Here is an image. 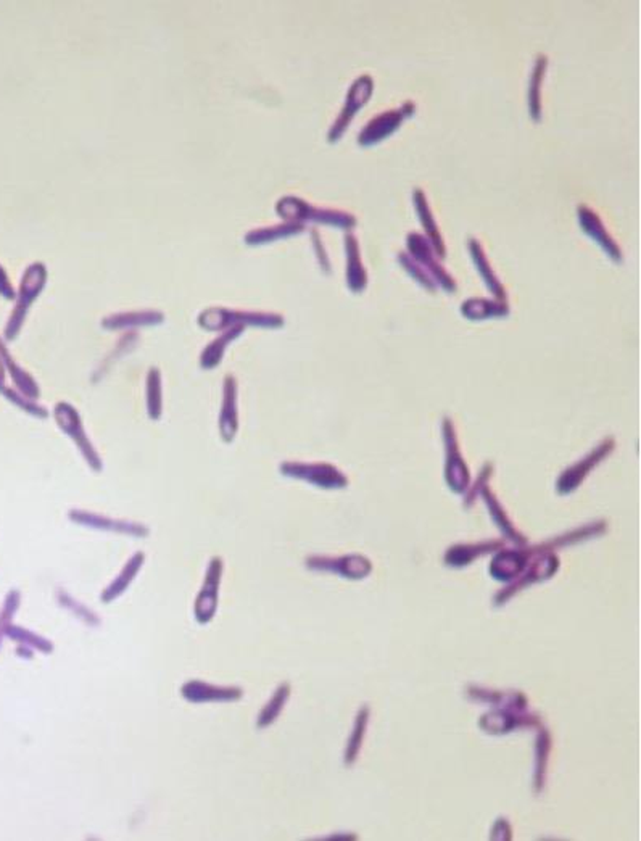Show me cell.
I'll return each instance as SVG.
<instances>
[{"mask_svg": "<svg viewBox=\"0 0 641 841\" xmlns=\"http://www.w3.org/2000/svg\"><path fill=\"white\" fill-rule=\"evenodd\" d=\"M0 396H4L5 400H9L10 404L13 406H17L18 410L25 412L26 414L33 416V418H37V420H47L51 416L49 410L43 406L41 404H37V400H33L29 396H23L20 394L17 388H0Z\"/></svg>", "mask_w": 641, "mask_h": 841, "instance_id": "20", "label": "cell"}, {"mask_svg": "<svg viewBox=\"0 0 641 841\" xmlns=\"http://www.w3.org/2000/svg\"><path fill=\"white\" fill-rule=\"evenodd\" d=\"M44 282H45V270H44L43 265H31L26 270L25 276H23L20 292H18V302L15 305V310L12 313L9 324L5 328V339L7 340H13L18 336L20 329L23 326L28 308L31 306L34 298L41 292Z\"/></svg>", "mask_w": 641, "mask_h": 841, "instance_id": "3", "label": "cell"}, {"mask_svg": "<svg viewBox=\"0 0 641 841\" xmlns=\"http://www.w3.org/2000/svg\"><path fill=\"white\" fill-rule=\"evenodd\" d=\"M57 598H59L60 605L65 606V608H68L69 611H73V615L79 616V617H81L83 621H85V623H99V621H97V617L93 616V613L91 611V609H87L85 605H81L77 600H75V598L71 597V595L67 593L65 590H59V592H57Z\"/></svg>", "mask_w": 641, "mask_h": 841, "instance_id": "26", "label": "cell"}, {"mask_svg": "<svg viewBox=\"0 0 641 841\" xmlns=\"http://www.w3.org/2000/svg\"><path fill=\"white\" fill-rule=\"evenodd\" d=\"M288 693H290V689H288V683L279 687L276 693H274V697L270 699V703L263 707L262 714L258 717V727H266L278 717L279 713L282 711V707L288 701Z\"/></svg>", "mask_w": 641, "mask_h": 841, "instance_id": "24", "label": "cell"}, {"mask_svg": "<svg viewBox=\"0 0 641 841\" xmlns=\"http://www.w3.org/2000/svg\"><path fill=\"white\" fill-rule=\"evenodd\" d=\"M0 360L4 363V368L9 372L10 378H12V382L13 386L17 388L20 394L23 396H29L33 400H39L41 398V388L37 386V382L34 380L33 376L29 372H26L23 368H20L15 360L12 358V355L9 354L7 347L4 346V342L0 340Z\"/></svg>", "mask_w": 641, "mask_h": 841, "instance_id": "15", "label": "cell"}, {"mask_svg": "<svg viewBox=\"0 0 641 841\" xmlns=\"http://www.w3.org/2000/svg\"><path fill=\"white\" fill-rule=\"evenodd\" d=\"M408 249H410L414 260L424 265V268L427 266L431 270L434 278L439 281L443 289L455 292V281L448 274L447 271L442 268V265L435 261L437 253H434L435 250H434V247H432L427 237L418 234V233H410L408 234Z\"/></svg>", "mask_w": 641, "mask_h": 841, "instance_id": "8", "label": "cell"}, {"mask_svg": "<svg viewBox=\"0 0 641 841\" xmlns=\"http://www.w3.org/2000/svg\"><path fill=\"white\" fill-rule=\"evenodd\" d=\"M413 202L414 208L418 211V216L421 219L422 227L426 231V236L429 239L434 250L437 252V255L440 253V257L443 258L445 257V244H443V239L440 234L439 225H437L435 216L432 213L431 205L427 202V195L419 187L413 192Z\"/></svg>", "mask_w": 641, "mask_h": 841, "instance_id": "13", "label": "cell"}, {"mask_svg": "<svg viewBox=\"0 0 641 841\" xmlns=\"http://www.w3.org/2000/svg\"><path fill=\"white\" fill-rule=\"evenodd\" d=\"M400 261L403 263V266H405L406 270L411 273V276H414V278L421 282L422 286H426L427 289H431V290L435 289V284H434L431 276L427 274V271L422 270L421 265H419L418 261H414L410 255L402 253V255H400Z\"/></svg>", "mask_w": 641, "mask_h": 841, "instance_id": "27", "label": "cell"}, {"mask_svg": "<svg viewBox=\"0 0 641 841\" xmlns=\"http://www.w3.org/2000/svg\"><path fill=\"white\" fill-rule=\"evenodd\" d=\"M242 329H229L228 332L224 336H221L216 342H213L205 352H203L202 358H200V364L205 370H211L215 366H218L223 358V352L224 348L228 347L231 340H234L239 334H240Z\"/></svg>", "mask_w": 641, "mask_h": 841, "instance_id": "22", "label": "cell"}, {"mask_svg": "<svg viewBox=\"0 0 641 841\" xmlns=\"http://www.w3.org/2000/svg\"><path fill=\"white\" fill-rule=\"evenodd\" d=\"M5 386V368H4V363L0 360V388Z\"/></svg>", "mask_w": 641, "mask_h": 841, "instance_id": "30", "label": "cell"}, {"mask_svg": "<svg viewBox=\"0 0 641 841\" xmlns=\"http://www.w3.org/2000/svg\"><path fill=\"white\" fill-rule=\"evenodd\" d=\"M224 563L220 556H213L207 567L205 581L202 589L195 600V617L200 624L210 623L218 608V595H220L221 577H223Z\"/></svg>", "mask_w": 641, "mask_h": 841, "instance_id": "5", "label": "cell"}, {"mask_svg": "<svg viewBox=\"0 0 641 841\" xmlns=\"http://www.w3.org/2000/svg\"><path fill=\"white\" fill-rule=\"evenodd\" d=\"M5 635L12 640H15L18 643L25 645V647L34 648V649L43 651V653H52V649H53V645L49 640L43 639V637L36 635L33 632L26 631V629L18 627V625L10 624Z\"/></svg>", "mask_w": 641, "mask_h": 841, "instance_id": "23", "label": "cell"}, {"mask_svg": "<svg viewBox=\"0 0 641 841\" xmlns=\"http://www.w3.org/2000/svg\"><path fill=\"white\" fill-rule=\"evenodd\" d=\"M52 414H53L57 428L75 444L77 452L81 453L87 466L93 472L103 471V461H101V453L97 452L93 440L87 436L85 422H83V418L77 412V408L73 404H68V402H59L53 406Z\"/></svg>", "mask_w": 641, "mask_h": 841, "instance_id": "1", "label": "cell"}, {"mask_svg": "<svg viewBox=\"0 0 641 841\" xmlns=\"http://www.w3.org/2000/svg\"><path fill=\"white\" fill-rule=\"evenodd\" d=\"M0 297L9 298V300H12V298L15 297V290H13V287L10 284L9 276H7V273L4 271L2 266H0Z\"/></svg>", "mask_w": 641, "mask_h": 841, "instance_id": "29", "label": "cell"}, {"mask_svg": "<svg viewBox=\"0 0 641 841\" xmlns=\"http://www.w3.org/2000/svg\"><path fill=\"white\" fill-rule=\"evenodd\" d=\"M346 255H348V286L353 292H361L368 282V276L360 258V245L353 234L345 237Z\"/></svg>", "mask_w": 641, "mask_h": 841, "instance_id": "16", "label": "cell"}, {"mask_svg": "<svg viewBox=\"0 0 641 841\" xmlns=\"http://www.w3.org/2000/svg\"><path fill=\"white\" fill-rule=\"evenodd\" d=\"M145 563V555L142 551H137L134 555L131 556L127 559V563L125 564V567L119 571L118 576L115 577V581L109 584V587L103 590L101 593V601L103 603H111L115 601L117 598L121 597L127 589L129 585L134 582L135 576L141 572L142 566Z\"/></svg>", "mask_w": 641, "mask_h": 841, "instance_id": "14", "label": "cell"}, {"mask_svg": "<svg viewBox=\"0 0 641 841\" xmlns=\"http://www.w3.org/2000/svg\"><path fill=\"white\" fill-rule=\"evenodd\" d=\"M232 321H244L250 324H258V326H268V328H276L282 324V318L276 314H262V313H231L224 310H210L205 313L200 320V324L207 329H220L226 326Z\"/></svg>", "mask_w": 641, "mask_h": 841, "instance_id": "11", "label": "cell"}, {"mask_svg": "<svg viewBox=\"0 0 641 841\" xmlns=\"http://www.w3.org/2000/svg\"><path fill=\"white\" fill-rule=\"evenodd\" d=\"M160 320V314L144 313V314H129V316H115V318H109V320L105 321V326H109V328H121V326L129 324V323H144V324H149V323H158Z\"/></svg>", "mask_w": 641, "mask_h": 841, "instance_id": "28", "label": "cell"}, {"mask_svg": "<svg viewBox=\"0 0 641 841\" xmlns=\"http://www.w3.org/2000/svg\"><path fill=\"white\" fill-rule=\"evenodd\" d=\"M469 320H485L493 316H505L509 313L507 303H493L485 298H471L461 308Z\"/></svg>", "mask_w": 641, "mask_h": 841, "instance_id": "19", "label": "cell"}, {"mask_svg": "<svg viewBox=\"0 0 641 841\" xmlns=\"http://www.w3.org/2000/svg\"><path fill=\"white\" fill-rule=\"evenodd\" d=\"M577 215H579V223L582 226L583 233L591 237L596 244L601 245V249L608 253L613 260L617 261V263L622 261V250L616 244V241L613 239V236L609 234L608 229L603 225L598 213L591 210L590 207H587V205H580L577 208Z\"/></svg>", "mask_w": 641, "mask_h": 841, "instance_id": "9", "label": "cell"}, {"mask_svg": "<svg viewBox=\"0 0 641 841\" xmlns=\"http://www.w3.org/2000/svg\"><path fill=\"white\" fill-rule=\"evenodd\" d=\"M69 521L77 522L79 526L91 527V529L105 530V532H115L121 535H129V537H139L144 539L150 530L141 522L125 521V519H115L103 514L85 511V510H71L68 513Z\"/></svg>", "mask_w": 641, "mask_h": 841, "instance_id": "6", "label": "cell"}, {"mask_svg": "<svg viewBox=\"0 0 641 841\" xmlns=\"http://www.w3.org/2000/svg\"><path fill=\"white\" fill-rule=\"evenodd\" d=\"M145 406H147V416L150 420H160L163 414V386H161L160 371L157 368H152L147 372Z\"/></svg>", "mask_w": 641, "mask_h": 841, "instance_id": "18", "label": "cell"}, {"mask_svg": "<svg viewBox=\"0 0 641 841\" xmlns=\"http://www.w3.org/2000/svg\"><path fill=\"white\" fill-rule=\"evenodd\" d=\"M469 250L473 253L475 266H477V270L481 271L482 278L485 279V282H487V286L490 287V290H491L493 294H497L499 298H505V289L499 284L497 276L493 274V271L490 268L485 252H483L481 242H479L477 239H471V241H469Z\"/></svg>", "mask_w": 641, "mask_h": 841, "instance_id": "21", "label": "cell"}, {"mask_svg": "<svg viewBox=\"0 0 641 841\" xmlns=\"http://www.w3.org/2000/svg\"><path fill=\"white\" fill-rule=\"evenodd\" d=\"M183 697L192 703L207 701H236L242 697V690L236 687H218L205 682H187L183 687Z\"/></svg>", "mask_w": 641, "mask_h": 841, "instance_id": "12", "label": "cell"}, {"mask_svg": "<svg viewBox=\"0 0 641 841\" xmlns=\"http://www.w3.org/2000/svg\"><path fill=\"white\" fill-rule=\"evenodd\" d=\"M548 68V57L547 55H539L533 65L531 81H529V110L531 117L535 123L541 119V85L547 75Z\"/></svg>", "mask_w": 641, "mask_h": 841, "instance_id": "17", "label": "cell"}, {"mask_svg": "<svg viewBox=\"0 0 641 841\" xmlns=\"http://www.w3.org/2000/svg\"><path fill=\"white\" fill-rule=\"evenodd\" d=\"M280 471L284 476L296 479L308 480L320 487H337L342 482V476L337 469L328 464L288 463L280 464Z\"/></svg>", "mask_w": 641, "mask_h": 841, "instance_id": "10", "label": "cell"}, {"mask_svg": "<svg viewBox=\"0 0 641 841\" xmlns=\"http://www.w3.org/2000/svg\"><path fill=\"white\" fill-rule=\"evenodd\" d=\"M416 113V103L405 102L400 109L385 110L376 118H372L358 135V143L361 147H372L395 135L403 121Z\"/></svg>", "mask_w": 641, "mask_h": 841, "instance_id": "2", "label": "cell"}, {"mask_svg": "<svg viewBox=\"0 0 641 841\" xmlns=\"http://www.w3.org/2000/svg\"><path fill=\"white\" fill-rule=\"evenodd\" d=\"M372 93H374V81H372L371 76H360V78L354 81L352 87H350V93L346 95V102L345 105H344V109H342V113H340L337 121L334 123V127L330 129V143H337V141H340V137L344 135L348 127L352 125V121H353L354 117H356V113L363 109L364 105L369 102Z\"/></svg>", "mask_w": 641, "mask_h": 841, "instance_id": "4", "label": "cell"}, {"mask_svg": "<svg viewBox=\"0 0 641 841\" xmlns=\"http://www.w3.org/2000/svg\"><path fill=\"white\" fill-rule=\"evenodd\" d=\"M20 603H21V593L18 590H10L7 597L4 600V605L0 608V645H2V639H4L5 632L12 624L13 615L17 613V609L20 608Z\"/></svg>", "mask_w": 641, "mask_h": 841, "instance_id": "25", "label": "cell"}, {"mask_svg": "<svg viewBox=\"0 0 641 841\" xmlns=\"http://www.w3.org/2000/svg\"><path fill=\"white\" fill-rule=\"evenodd\" d=\"M239 386L236 378L228 374L223 382V398L218 420L221 440L224 444H232L239 434Z\"/></svg>", "mask_w": 641, "mask_h": 841, "instance_id": "7", "label": "cell"}]
</instances>
